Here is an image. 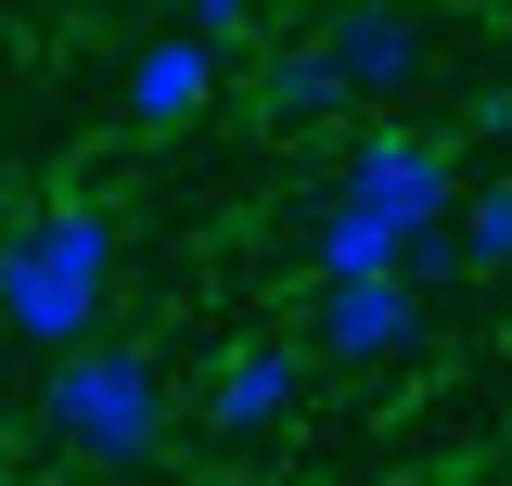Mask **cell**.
Returning a JSON list of instances; mask_svg holds the SVG:
<instances>
[{
    "instance_id": "obj_3",
    "label": "cell",
    "mask_w": 512,
    "mask_h": 486,
    "mask_svg": "<svg viewBox=\"0 0 512 486\" xmlns=\"http://www.w3.org/2000/svg\"><path fill=\"white\" fill-rule=\"evenodd\" d=\"M346 205H372L384 231H410L423 243V269L436 256H461V243H436V231H461V180H448V141L436 128H372V141H346Z\"/></svg>"
},
{
    "instance_id": "obj_5",
    "label": "cell",
    "mask_w": 512,
    "mask_h": 486,
    "mask_svg": "<svg viewBox=\"0 0 512 486\" xmlns=\"http://www.w3.org/2000/svg\"><path fill=\"white\" fill-rule=\"evenodd\" d=\"M295 397H308V346H231L218 384H205V435L218 448H269L295 423Z\"/></svg>"
},
{
    "instance_id": "obj_1",
    "label": "cell",
    "mask_w": 512,
    "mask_h": 486,
    "mask_svg": "<svg viewBox=\"0 0 512 486\" xmlns=\"http://www.w3.org/2000/svg\"><path fill=\"white\" fill-rule=\"evenodd\" d=\"M103 295H116V218L103 205H39L0 231V333L13 346H90L103 333Z\"/></svg>"
},
{
    "instance_id": "obj_2",
    "label": "cell",
    "mask_w": 512,
    "mask_h": 486,
    "mask_svg": "<svg viewBox=\"0 0 512 486\" xmlns=\"http://www.w3.org/2000/svg\"><path fill=\"white\" fill-rule=\"evenodd\" d=\"M39 423H52V448H77L90 474H141L154 448H167V371L141 359V346H64L52 371H39Z\"/></svg>"
},
{
    "instance_id": "obj_9",
    "label": "cell",
    "mask_w": 512,
    "mask_h": 486,
    "mask_svg": "<svg viewBox=\"0 0 512 486\" xmlns=\"http://www.w3.org/2000/svg\"><path fill=\"white\" fill-rule=\"evenodd\" d=\"M269 116H282V128L346 116V64H333V39H282V52H269Z\"/></svg>"
},
{
    "instance_id": "obj_6",
    "label": "cell",
    "mask_w": 512,
    "mask_h": 486,
    "mask_svg": "<svg viewBox=\"0 0 512 486\" xmlns=\"http://www.w3.org/2000/svg\"><path fill=\"white\" fill-rule=\"evenodd\" d=\"M218 39H192V26H167V39H141V52H128V77H116V103L141 128H192L205 116V103H218Z\"/></svg>"
},
{
    "instance_id": "obj_8",
    "label": "cell",
    "mask_w": 512,
    "mask_h": 486,
    "mask_svg": "<svg viewBox=\"0 0 512 486\" xmlns=\"http://www.w3.org/2000/svg\"><path fill=\"white\" fill-rule=\"evenodd\" d=\"M308 269H320V282H384V269H423V243L384 231L372 205H346V192H333V205L308 218Z\"/></svg>"
},
{
    "instance_id": "obj_7",
    "label": "cell",
    "mask_w": 512,
    "mask_h": 486,
    "mask_svg": "<svg viewBox=\"0 0 512 486\" xmlns=\"http://www.w3.org/2000/svg\"><path fill=\"white\" fill-rule=\"evenodd\" d=\"M320 39H333V64H346V103H397V90L423 77V26H410L397 0H346Z\"/></svg>"
},
{
    "instance_id": "obj_11",
    "label": "cell",
    "mask_w": 512,
    "mask_h": 486,
    "mask_svg": "<svg viewBox=\"0 0 512 486\" xmlns=\"http://www.w3.org/2000/svg\"><path fill=\"white\" fill-rule=\"evenodd\" d=\"M180 26H192V39H218V52H231V39L256 26V0H180Z\"/></svg>"
},
{
    "instance_id": "obj_4",
    "label": "cell",
    "mask_w": 512,
    "mask_h": 486,
    "mask_svg": "<svg viewBox=\"0 0 512 486\" xmlns=\"http://www.w3.org/2000/svg\"><path fill=\"white\" fill-rule=\"evenodd\" d=\"M308 346L333 371H384L423 346V269H384V282H320L308 307Z\"/></svg>"
},
{
    "instance_id": "obj_10",
    "label": "cell",
    "mask_w": 512,
    "mask_h": 486,
    "mask_svg": "<svg viewBox=\"0 0 512 486\" xmlns=\"http://www.w3.org/2000/svg\"><path fill=\"white\" fill-rule=\"evenodd\" d=\"M461 269H487V282H500V269H512V180H487V192H461Z\"/></svg>"
}]
</instances>
